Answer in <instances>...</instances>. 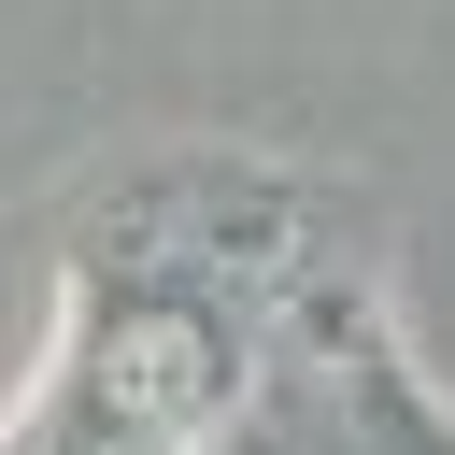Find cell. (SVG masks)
I'll list each match as a JSON object with an SVG mask.
<instances>
[{
  "mask_svg": "<svg viewBox=\"0 0 455 455\" xmlns=\"http://www.w3.org/2000/svg\"><path fill=\"white\" fill-rule=\"evenodd\" d=\"M213 398H228V341H213L185 299L114 313V327H100V355H85V412H100L114 441H171V427H199Z\"/></svg>",
  "mask_w": 455,
  "mask_h": 455,
  "instance_id": "obj_1",
  "label": "cell"
},
{
  "mask_svg": "<svg viewBox=\"0 0 455 455\" xmlns=\"http://www.w3.org/2000/svg\"><path fill=\"white\" fill-rule=\"evenodd\" d=\"M256 455H313V441H256Z\"/></svg>",
  "mask_w": 455,
  "mask_h": 455,
  "instance_id": "obj_2",
  "label": "cell"
},
{
  "mask_svg": "<svg viewBox=\"0 0 455 455\" xmlns=\"http://www.w3.org/2000/svg\"><path fill=\"white\" fill-rule=\"evenodd\" d=\"M114 455H156V441H114Z\"/></svg>",
  "mask_w": 455,
  "mask_h": 455,
  "instance_id": "obj_3",
  "label": "cell"
}]
</instances>
